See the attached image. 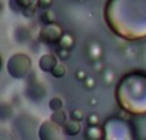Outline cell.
Segmentation results:
<instances>
[{"instance_id": "cell-1", "label": "cell", "mask_w": 146, "mask_h": 140, "mask_svg": "<svg viewBox=\"0 0 146 140\" xmlns=\"http://www.w3.org/2000/svg\"><path fill=\"white\" fill-rule=\"evenodd\" d=\"M104 19L109 30L123 40H146V0H108Z\"/></svg>"}, {"instance_id": "cell-2", "label": "cell", "mask_w": 146, "mask_h": 140, "mask_svg": "<svg viewBox=\"0 0 146 140\" xmlns=\"http://www.w3.org/2000/svg\"><path fill=\"white\" fill-rule=\"evenodd\" d=\"M115 99L124 112L133 116L146 115V72L132 71L119 80Z\"/></svg>"}, {"instance_id": "cell-3", "label": "cell", "mask_w": 146, "mask_h": 140, "mask_svg": "<svg viewBox=\"0 0 146 140\" xmlns=\"http://www.w3.org/2000/svg\"><path fill=\"white\" fill-rule=\"evenodd\" d=\"M32 66V61L27 54L15 53L8 59L7 72L10 77L15 80H22L28 75Z\"/></svg>"}, {"instance_id": "cell-4", "label": "cell", "mask_w": 146, "mask_h": 140, "mask_svg": "<svg viewBox=\"0 0 146 140\" xmlns=\"http://www.w3.org/2000/svg\"><path fill=\"white\" fill-rule=\"evenodd\" d=\"M62 35H63V31H62V27L56 23H49V25H45V27L40 31V35H38V39L40 41L45 44H58L59 40H60Z\"/></svg>"}, {"instance_id": "cell-5", "label": "cell", "mask_w": 146, "mask_h": 140, "mask_svg": "<svg viewBox=\"0 0 146 140\" xmlns=\"http://www.w3.org/2000/svg\"><path fill=\"white\" fill-rule=\"evenodd\" d=\"M59 127L56 123H54L53 121H45L42 125L40 126L38 130V138L42 140H49V139H58L59 135Z\"/></svg>"}, {"instance_id": "cell-6", "label": "cell", "mask_w": 146, "mask_h": 140, "mask_svg": "<svg viewBox=\"0 0 146 140\" xmlns=\"http://www.w3.org/2000/svg\"><path fill=\"white\" fill-rule=\"evenodd\" d=\"M56 63H58L56 57L53 54H44L38 59V67L42 72H51V69L55 67Z\"/></svg>"}, {"instance_id": "cell-7", "label": "cell", "mask_w": 146, "mask_h": 140, "mask_svg": "<svg viewBox=\"0 0 146 140\" xmlns=\"http://www.w3.org/2000/svg\"><path fill=\"white\" fill-rule=\"evenodd\" d=\"M63 127H64V133H66L67 135H71V136L77 135V134L81 131L80 121H76V120L67 121V122L63 125Z\"/></svg>"}, {"instance_id": "cell-8", "label": "cell", "mask_w": 146, "mask_h": 140, "mask_svg": "<svg viewBox=\"0 0 146 140\" xmlns=\"http://www.w3.org/2000/svg\"><path fill=\"white\" fill-rule=\"evenodd\" d=\"M13 116V108L8 103H0V121H7Z\"/></svg>"}, {"instance_id": "cell-9", "label": "cell", "mask_w": 146, "mask_h": 140, "mask_svg": "<svg viewBox=\"0 0 146 140\" xmlns=\"http://www.w3.org/2000/svg\"><path fill=\"white\" fill-rule=\"evenodd\" d=\"M50 120L53 121L54 123H56L58 126H63L64 123L67 122V115H66V113H64L62 109L54 111V113L51 115Z\"/></svg>"}, {"instance_id": "cell-10", "label": "cell", "mask_w": 146, "mask_h": 140, "mask_svg": "<svg viewBox=\"0 0 146 140\" xmlns=\"http://www.w3.org/2000/svg\"><path fill=\"white\" fill-rule=\"evenodd\" d=\"M58 44H59V46H60V48L71 50V48L74 45V39H73V36L69 35V33H63Z\"/></svg>"}, {"instance_id": "cell-11", "label": "cell", "mask_w": 146, "mask_h": 140, "mask_svg": "<svg viewBox=\"0 0 146 140\" xmlns=\"http://www.w3.org/2000/svg\"><path fill=\"white\" fill-rule=\"evenodd\" d=\"M41 21L45 25H49V23H53L55 21V14H54L51 10H45V12L41 14Z\"/></svg>"}, {"instance_id": "cell-12", "label": "cell", "mask_w": 146, "mask_h": 140, "mask_svg": "<svg viewBox=\"0 0 146 140\" xmlns=\"http://www.w3.org/2000/svg\"><path fill=\"white\" fill-rule=\"evenodd\" d=\"M64 73H66V67H64L63 64H58V63H56L55 67L51 69V75H53L54 77H56V79L63 77Z\"/></svg>"}, {"instance_id": "cell-13", "label": "cell", "mask_w": 146, "mask_h": 140, "mask_svg": "<svg viewBox=\"0 0 146 140\" xmlns=\"http://www.w3.org/2000/svg\"><path fill=\"white\" fill-rule=\"evenodd\" d=\"M49 107H50L51 111L62 109V107H63V100H62V98H59V97L53 98V99L49 102Z\"/></svg>"}, {"instance_id": "cell-14", "label": "cell", "mask_w": 146, "mask_h": 140, "mask_svg": "<svg viewBox=\"0 0 146 140\" xmlns=\"http://www.w3.org/2000/svg\"><path fill=\"white\" fill-rule=\"evenodd\" d=\"M14 1L21 9H25V8H28V7H31V5H33L36 0H14Z\"/></svg>"}, {"instance_id": "cell-15", "label": "cell", "mask_w": 146, "mask_h": 140, "mask_svg": "<svg viewBox=\"0 0 146 140\" xmlns=\"http://www.w3.org/2000/svg\"><path fill=\"white\" fill-rule=\"evenodd\" d=\"M35 10H36V8L33 7V5H31V7L22 9V13H23V15H25V17H32V15L35 14Z\"/></svg>"}, {"instance_id": "cell-16", "label": "cell", "mask_w": 146, "mask_h": 140, "mask_svg": "<svg viewBox=\"0 0 146 140\" xmlns=\"http://www.w3.org/2000/svg\"><path fill=\"white\" fill-rule=\"evenodd\" d=\"M51 4H53V0H37V7L38 8L48 9V8H50Z\"/></svg>"}, {"instance_id": "cell-17", "label": "cell", "mask_w": 146, "mask_h": 140, "mask_svg": "<svg viewBox=\"0 0 146 140\" xmlns=\"http://www.w3.org/2000/svg\"><path fill=\"white\" fill-rule=\"evenodd\" d=\"M72 120H76V121H81L83 118V113H82V111H73L72 112Z\"/></svg>"}, {"instance_id": "cell-18", "label": "cell", "mask_w": 146, "mask_h": 140, "mask_svg": "<svg viewBox=\"0 0 146 140\" xmlns=\"http://www.w3.org/2000/svg\"><path fill=\"white\" fill-rule=\"evenodd\" d=\"M58 55H59V58H60V59H67V58H68V55H69V50H68V49L60 48V49H59V51H58Z\"/></svg>"}, {"instance_id": "cell-19", "label": "cell", "mask_w": 146, "mask_h": 140, "mask_svg": "<svg viewBox=\"0 0 146 140\" xmlns=\"http://www.w3.org/2000/svg\"><path fill=\"white\" fill-rule=\"evenodd\" d=\"M87 121H88V125L90 126H94V125H98V122H99V117L96 115H92V116H88L87 117Z\"/></svg>"}, {"instance_id": "cell-20", "label": "cell", "mask_w": 146, "mask_h": 140, "mask_svg": "<svg viewBox=\"0 0 146 140\" xmlns=\"http://www.w3.org/2000/svg\"><path fill=\"white\" fill-rule=\"evenodd\" d=\"M76 76H77V79H78V80H81V81H83V80H86V75L83 73L82 71L77 72V75H76Z\"/></svg>"}, {"instance_id": "cell-21", "label": "cell", "mask_w": 146, "mask_h": 140, "mask_svg": "<svg viewBox=\"0 0 146 140\" xmlns=\"http://www.w3.org/2000/svg\"><path fill=\"white\" fill-rule=\"evenodd\" d=\"M1 66H3V61H1V57H0V71H1Z\"/></svg>"}]
</instances>
